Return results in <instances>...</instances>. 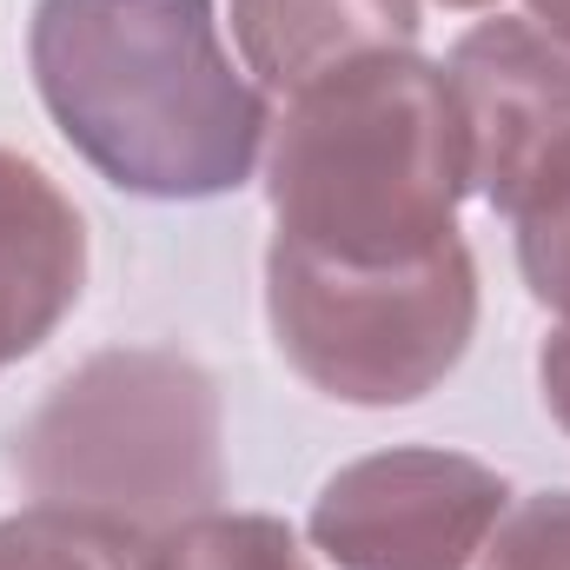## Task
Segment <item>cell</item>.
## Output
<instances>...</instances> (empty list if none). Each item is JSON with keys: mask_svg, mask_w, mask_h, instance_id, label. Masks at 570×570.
<instances>
[{"mask_svg": "<svg viewBox=\"0 0 570 570\" xmlns=\"http://www.w3.org/2000/svg\"><path fill=\"white\" fill-rule=\"evenodd\" d=\"M27 60L60 140L140 199H219L273 134L213 0H40Z\"/></svg>", "mask_w": 570, "mask_h": 570, "instance_id": "1", "label": "cell"}, {"mask_svg": "<svg viewBox=\"0 0 570 570\" xmlns=\"http://www.w3.org/2000/svg\"><path fill=\"white\" fill-rule=\"evenodd\" d=\"M471 193L464 120L444 67L358 60L292 94L266 153L273 239L338 266H412L458 239Z\"/></svg>", "mask_w": 570, "mask_h": 570, "instance_id": "2", "label": "cell"}, {"mask_svg": "<svg viewBox=\"0 0 570 570\" xmlns=\"http://www.w3.org/2000/svg\"><path fill=\"white\" fill-rule=\"evenodd\" d=\"M7 471L33 511L140 551L226 498L219 379L173 345H107L13 425Z\"/></svg>", "mask_w": 570, "mask_h": 570, "instance_id": "3", "label": "cell"}, {"mask_svg": "<svg viewBox=\"0 0 570 570\" xmlns=\"http://www.w3.org/2000/svg\"><path fill=\"white\" fill-rule=\"evenodd\" d=\"M266 318L279 358L338 405H419L438 392L478 332V266L471 246L412 266H338L318 253H266Z\"/></svg>", "mask_w": 570, "mask_h": 570, "instance_id": "4", "label": "cell"}, {"mask_svg": "<svg viewBox=\"0 0 570 570\" xmlns=\"http://www.w3.org/2000/svg\"><path fill=\"white\" fill-rule=\"evenodd\" d=\"M511 484L464 451H372L312 498V544L332 570H471L504 524Z\"/></svg>", "mask_w": 570, "mask_h": 570, "instance_id": "5", "label": "cell"}, {"mask_svg": "<svg viewBox=\"0 0 570 570\" xmlns=\"http://www.w3.org/2000/svg\"><path fill=\"white\" fill-rule=\"evenodd\" d=\"M471 186L504 219L524 179L570 140V47L551 40L531 13L524 20H478L444 60Z\"/></svg>", "mask_w": 570, "mask_h": 570, "instance_id": "6", "label": "cell"}, {"mask_svg": "<svg viewBox=\"0 0 570 570\" xmlns=\"http://www.w3.org/2000/svg\"><path fill=\"white\" fill-rule=\"evenodd\" d=\"M87 285L80 206L20 153L0 146V372L40 352Z\"/></svg>", "mask_w": 570, "mask_h": 570, "instance_id": "7", "label": "cell"}, {"mask_svg": "<svg viewBox=\"0 0 570 570\" xmlns=\"http://www.w3.org/2000/svg\"><path fill=\"white\" fill-rule=\"evenodd\" d=\"M246 73L273 94H305L358 60L419 47V0H233Z\"/></svg>", "mask_w": 570, "mask_h": 570, "instance_id": "8", "label": "cell"}, {"mask_svg": "<svg viewBox=\"0 0 570 570\" xmlns=\"http://www.w3.org/2000/svg\"><path fill=\"white\" fill-rule=\"evenodd\" d=\"M134 570H305L298 538L259 511H206L134 551Z\"/></svg>", "mask_w": 570, "mask_h": 570, "instance_id": "9", "label": "cell"}, {"mask_svg": "<svg viewBox=\"0 0 570 570\" xmlns=\"http://www.w3.org/2000/svg\"><path fill=\"white\" fill-rule=\"evenodd\" d=\"M504 219L518 226V273L531 298L570 325V140L524 179Z\"/></svg>", "mask_w": 570, "mask_h": 570, "instance_id": "10", "label": "cell"}, {"mask_svg": "<svg viewBox=\"0 0 570 570\" xmlns=\"http://www.w3.org/2000/svg\"><path fill=\"white\" fill-rule=\"evenodd\" d=\"M0 570H134V551L60 511H20L0 518Z\"/></svg>", "mask_w": 570, "mask_h": 570, "instance_id": "11", "label": "cell"}, {"mask_svg": "<svg viewBox=\"0 0 570 570\" xmlns=\"http://www.w3.org/2000/svg\"><path fill=\"white\" fill-rule=\"evenodd\" d=\"M478 570H570V491L524 498L478 551Z\"/></svg>", "mask_w": 570, "mask_h": 570, "instance_id": "12", "label": "cell"}, {"mask_svg": "<svg viewBox=\"0 0 570 570\" xmlns=\"http://www.w3.org/2000/svg\"><path fill=\"white\" fill-rule=\"evenodd\" d=\"M538 385H544L551 419L570 431V325H558V332L544 338V352H538Z\"/></svg>", "mask_w": 570, "mask_h": 570, "instance_id": "13", "label": "cell"}, {"mask_svg": "<svg viewBox=\"0 0 570 570\" xmlns=\"http://www.w3.org/2000/svg\"><path fill=\"white\" fill-rule=\"evenodd\" d=\"M524 7H531V20H538L551 40H564L570 47V0H524Z\"/></svg>", "mask_w": 570, "mask_h": 570, "instance_id": "14", "label": "cell"}, {"mask_svg": "<svg viewBox=\"0 0 570 570\" xmlns=\"http://www.w3.org/2000/svg\"><path fill=\"white\" fill-rule=\"evenodd\" d=\"M438 7H498V0H438Z\"/></svg>", "mask_w": 570, "mask_h": 570, "instance_id": "15", "label": "cell"}]
</instances>
